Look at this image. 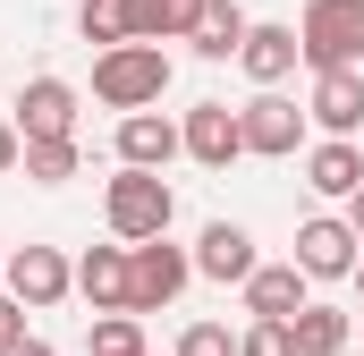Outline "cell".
<instances>
[{"instance_id":"9","label":"cell","mask_w":364,"mask_h":356,"mask_svg":"<svg viewBox=\"0 0 364 356\" xmlns=\"http://www.w3.org/2000/svg\"><path fill=\"white\" fill-rule=\"evenodd\" d=\"M186 136V162H203V170H229V162H246V127H237V110L229 102H195L178 119Z\"/></svg>"},{"instance_id":"20","label":"cell","mask_w":364,"mask_h":356,"mask_svg":"<svg viewBox=\"0 0 364 356\" xmlns=\"http://www.w3.org/2000/svg\"><path fill=\"white\" fill-rule=\"evenodd\" d=\"M77 34L85 43H136V26H127V0H77Z\"/></svg>"},{"instance_id":"2","label":"cell","mask_w":364,"mask_h":356,"mask_svg":"<svg viewBox=\"0 0 364 356\" xmlns=\"http://www.w3.org/2000/svg\"><path fill=\"white\" fill-rule=\"evenodd\" d=\"M102 221H110V238L144 246V238H161V229L178 221V195H170V178H161V170H136V162H119V178L102 187Z\"/></svg>"},{"instance_id":"24","label":"cell","mask_w":364,"mask_h":356,"mask_svg":"<svg viewBox=\"0 0 364 356\" xmlns=\"http://www.w3.org/2000/svg\"><path fill=\"white\" fill-rule=\"evenodd\" d=\"M26 314H34V305H26L17 288H0V348H17V340H26Z\"/></svg>"},{"instance_id":"4","label":"cell","mask_w":364,"mask_h":356,"mask_svg":"<svg viewBox=\"0 0 364 356\" xmlns=\"http://www.w3.org/2000/svg\"><path fill=\"white\" fill-rule=\"evenodd\" d=\"M237 127H246V153H255V162H288V153H305V110H296L279 85H255V102L237 110Z\"/></svg>"},{"instance_id":"15","label":"cell","mask_w":364,"mask_h":356,"mask_svg":"<svg viewBox=\"0 0 364 356\" xmlns=\"http://www.w3.org/2000/svg\"><path fill=\"white\" fill-rule=\"evenodd\" d=\"M255 263H263V255H255V238H246L237 221H212V229L195 238V271H203V280H220V288H229V280L246 288V271H255Z\"/></svg>"},{"instance_id":"17","label":"cell","mask_w":364,"mask_h":356,"mask_svg":"<svg viewBox=\"0 0 364 356\" xmlns=\"http://www.w3.org/2000/svg\"><path fill=\"white\" fill-rule=\"evenodd\" d=\"M288 331H296V356H339L348 340H356V314H348V305H314V297H305V305L288 314Z\"/></svg>"},{"instance_id":"10","label":"cell","mask_w":364,"mask_h":356,"mask_svg":"<svg viewBox=\"0 0 364 356\" xmlns=\"http://www.w3.org/2000/svg\"><path fill=\"white\" fill-rule=\"evenodd\" d=\"M305 119H314L322 136H356L364 127V68H314Z\"/></svg>"},{"instance_id":"11","label":"cell","mask_w":364,"mask_h":356,"mask_svg":"<svg viewBox=\"0 0 364 356\" xmlns=\"http://www.w3.org/2000/svg\"><path fill=\"white\" fill-rule=\"evenodd\" d=\"M119 162H136V170H170L186 153V136H178V119H161V102L153 110H119Z\"/></svg>"},{"instance_id":"1","label":"cell","mask_w":364,"mask_h":356,"mask_svg":"<svg viewBox=\"0 0 364 356\" xmlns=\"http://www.w3.org/2000/svg\"><path fill=\"white\" fill-rule=\"evenodd\" d=\"M170 93V51L161 43H110L93 51V102L102 110H153Z\"/></svg>"},{"instance_id":"31","label":"cell","mask_w":364,"mask_h":356,"mask_svg":"<svg viewBox=\"0 0 364 356\" xmlns=\"http://www.w3.org/2000/svg\"><path fill=\"white\" fill-rule=\"evenodd\" d=\"M136 356H144V348H136Z\"/></svg>"},{"instance_id":"30","label":"cell","mask_w":364,"mask_h":356,"mask_svg":"<svg viewBox=\"0 0 364 356\" xmlns=\"http://www.w3.org/2000/svg\"><path fill=\"white\" fill-rule=\"evenodd\" d=\"M356 314H364V305H356Z\"/></svg>"},{"instance_id":"28","label":"cell","mask_w":364,"mask_h":356,"mask_svg":"<svg viewBox=\"0 0 364 356\" xmlns=\"http://www.w3.org/2000/svg\"><path fill=\"white\" fill-rule=\"evenodd\" d=\"M0 271H9V246H0Z\"/></svg>"},{"instance_id":"26","label":"cell","mask_w":364,"mask_h":356,"mask_svg":"<svg viewBox=\"0 0 364 356\" xmlns=\"http://www.w3.org/2000/svg\"><path fill=\"white\" fill-rule=\"evenodd\" d=\"M0 356H60V348H51V340H34V331H26V340H17V348H0Z\"/></svg>"},{"instance_id":"16","label":"cell","mask_w":364,"mask_h":356,"mask_svg":"<svg viewBox=\"0 0 364 356\" xmlns=\"http://www.w3.org/2000/svg\"><path fill=\"white\" fill-rule=\"evenodd\" d=\"M305 288H314V280H305L296 255H288V263H255L246 271V314H279V323H288V314L305 305Z\"/></svg>"},{"instance_id":"12","label":"cell","mask_w":364,"mask_h":356,"mask_svg":"<svg viewBox=\"0 0 364 356\" xmlns=\"http://www.w3.org/2000/svg\"><path fill=\"white\" fill-rule=\"evenodd\" d=\"M17 136L34 145V136H77V85L68 77H26L17 93Z\"/></svg>"},{"instance_id":"6","label":"cell","mask_w":364,"mask_h":356,"mask_svg":"<svg viewBox=\"0 0 364 356\" xmlns=\"http://www.w3.org/2000/svg\"><path fill=\"white\" fill-rule=\"evenodd\" d=\"M127 263H136V314L178 305V288L195 280V255L170 246V229H161V238H144V246H127Z\"/></svg>"},{"instance_id":"13","label":"cell","mask_w":364,"mask_h":356,"mask_svg":"<svg viewBox=\"0 0 364 356\" xmlns=\"http://www.w3.org/2000/svg\"><path fill=\"white\" fill-rule=\"evenodd\" d=\"M305 187L331 195V204H348V195L364 187V145H356V136H322V145H305Z\"/></svg>"},{"instance_id":"25","label":"cell","mask_w":364,"mask_h":356,"mask_svg":"<svg viewBox=\"0 0 364 356\" xmlns=\"http://www.w3.org/2000/svg\"><path fill=\"white\" fill-rule=\"evenodd\" d=\"M26 162V136H17V119H0V178Z\"/></svg>"},{"instance_id":"29","label":"cell","mask_w":364,"mask_h":356,"mask_svg":"<svg viewBox=\"0 0 364 356\" xmlns=\"http://www.w3.org/2000/svg\"><path fill=\"white\" fill-rule=\"evenodd\" d=\"M356 280H364V255H356Z\"/></svg>"},{"instance_id":"22","label":"cell","mask_w":364,"mask_h":356,"mask_svg":"<svg viewBox=\"0 0 364 356\" xmlns=\"http://www.w3.org/2000/svg\"><path fill=\"white\" fill-rule=\"evenodd\" d=\"M237 356H296V331H288L279 314H255V323L237 331Z\"/></svg>"},{"instance_id":"5","label":"cell","mask_w":364,"mask_h":356,"mask_svg":"<svg viewBox=\"0 0 364 356\" xmlns=\"http://www.w3.org/2000/svg\"><path fill=\"white\" fill-rule=\"evenodd\" d=\"M356 255H364V238L348 229V212L296 221V263H305V280H356Z\"/></svg>"},{"instance_id":"8","label":"cell","mask_w":364,"mask_h":356,"mask_svg":"<svg viewBox=\"0 0 364 356\" xmlns=\"http://www.w3.org/2000/svg\"><path fill=\"white\" fill-rule=\"evenodd\" d=\"M77 297H85L93 314H110V305L136 314V263H127V238H110V246H85V255H77Z\"/></svg>"},{"instance_id":"14","label":"cell","mask_w":364,"mask_h":356,"mask_svg":"<svg viewBox=\"0 0 364 356\" xmlns=\"http://www.w3.org/2000/svg\"><path fill=\"white\" fill-rule=\"evenodd\" d=\"M296 60H305L296 26H246V43H237V68H246L255 85H288V77H296Z\"/></svg>"},{"instance_id":"7","label":"cell","mask_w":364,"mask_h":356,"mask_svg":"<svg viewBox=\"0 0 364 356\" xmlns=\"http://www.w3.org/2000/svg\"><path fill=\"white\" fill-rule=\"evenodd\" d=\"M0 288H17L34 314H51V305L77 288V263H68L60 246H9V271H0Z\"/></svg>"},{"instance_id":"27","label":"cell","mask_w":364,"mask_h":356,"mask_svg":"<svg viewBox=\"0 0 364 356\" xmlns=\"http://www.w3.org/2000/svg\"><path fill=\"white\" fill-rule=\"evenodd\" d=\"M348 229H356V238H364V187H356V195H348Z\"/></svg>"},{"instance_id":"19","label":"cell","mask_w":364,"mask_h":356,"mask_svg":"<svg viewBox=\"0 0 364 356\" xmlns=\"http://www.w3.org/2000/svg\"><path fill=\"white\" fill-rule=\"evenodd\" d=\"M17 170L34 178V187H68V178L85 170V153H77V136H34V145H26V162H17Z\"/></svg>"},{"instance_id":"3","label":"cell","mask_w":364,"mask_h":356,"mask_svg":"<svg viewBox=\"0 0 364 356\" xmlns=\"http://www.w3.org/2000/svg\"><path fill=\"white\" fill-rule=\"evenodd\" d=\"M296 43L305 68H364V0H305Z\"/></svg>"},{"instance_id":"21","label":"cell","mask_w":364,"mask_h":356,"mask_svg":"<svg viewBox=\"0 0 364 356\" xmlns=\"http://www.w3.org/2000/svg\"><path fill=\"white\" fill-rule=\"evenodd\" d=\"M85 348H93V356H136V348H144V323H136L127 305H110V314H93Z\"/></svg>"},{"instance_id":"23","label":"cell","mask_w":364,"mask_h":356,"mask_svg":"<svg viewBox=\"0 0 364 356\" xmlns=\"http://www.w3.org/2000/svg\"><path fill=\"white\" fill-rule=\"evenodd\" d=\"M170 356H237V331H229V323H186Z\"/></svg>"},{"instance_id":"18","label":"cell","mask_w":364,"mask_h":356,"mask_svg":"<svg viewBox=\"0 0 364 356\" xmlns=\"http://www.w3.org/2000/svg\"><path fill=\"white\" fill-rule=\"evenodd\" d=\"M246 26H255V17H246L237 0H203V17H195V34H186V43H195L203 60H237V43H246Z\"/></svg>"}]
</instances>
